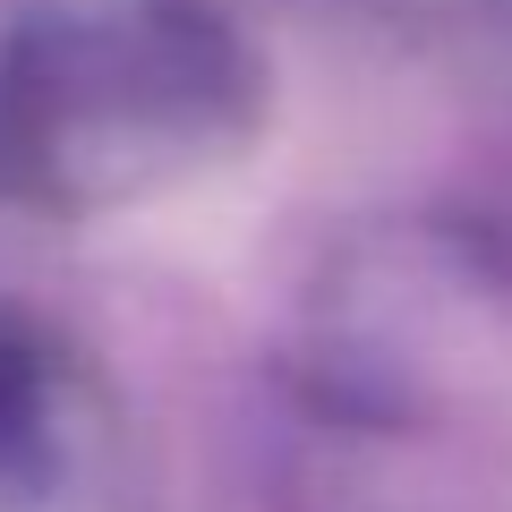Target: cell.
I'll return each mask as SVG.
<instances>
[{
	"label": "cell",
	"instance_id": "1",
	"mask_svg": "<svg viewBox=\"0 0 512 512\" xmlns=\"http://www.w3.org/2000/svg\"><path fill=\"white\" fill-rule=\"evenodd\" d=\"M256 120V69L214 0H26L0 26V188L111 214L214 171Z\"/></svg>",
	"mask_w": 512,
	"mask_h": 512
}]
</instances>
